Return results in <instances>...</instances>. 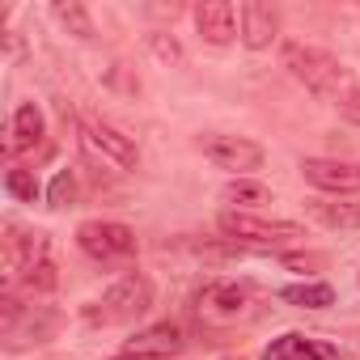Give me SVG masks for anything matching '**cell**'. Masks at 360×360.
Wrapping results in <instances>:
<instances>
[{
	"instance_id": "9a60e30c",
	"label": "cell",
	"mask_w": 360,
	"mask_h": 360,
	"mask_svg": "<svg viewBox=\"0 0 360 360\" xmlns=\"http://www.w3.org/2000/svg\"><path fill=\"white\" fill-rule=\"evenodd\" d=\"M221 200L233 204V212H238V208H263L271 200V191L263 183H255V178H233V183L221 191Z\"/></svg>"
},
{
	"instance_id": "30bf717a",
	"label": "cell",
	"mask_w": 360,
	"mask_h": 360,
	"mask_svg": "<svg viewBox=\"0 0 360 360\" xmlns=\"http://www.w3.org/2000/svg\"><path fill=\"white\" fill-rule=\"evenodd\" d=\"M195 26H200L204 43L229 47L233 34H238V13H233L229 0H204V5H195Z\"/></svg>"
},
{
	"instance_id": "8fae6325",
	"label": "cell",
	"mask_w": 360,
	"mask_h": 360,
	"mask_svg": "<svg viewBox=\"0 0 360 360\" xmlns=\"http://www.w3.org/2000/svg\"><path fill=\"white\" fill-rule=\"evenodd\" d=\"M263 360H343V352L335 343H322V339H309V335L288 330V335H280V339L267 343Z\"/></svg>"
},
{
	"instance_id": "7c38bea8",
	"label": "cell",
	"mask_w": 360,
	"mask_h": 360,
	"mask_svg": "<svg viewBox=\"0 0 360 360\" xmlns=\"http://www.w3.org/2000/svg\"><path fill=\"white\" fill-rule=\"evenodd\" d=\"M43 131H47V123H43V110L34 106V102H22L18 110H13V119H9V140H5V153L9 157H18V153H30L39 140H43Z\"/></svg>"
},
{
	"instance_id": "603a6c76",
	"label": "cell",
	"mask_w": 360,
	"mask_h": 360,
	"mask_svg": "<svg viewBox=\"0 0 360 360\" xmlns=\"http://www.w3.org/2000/svg\"><path fill=\"white\" fill-rule=\"evenodd\" d=\"M18 314H22V305H18V297H0V326L5 330H13V322H18Z\"/></svg>"
},
{
	"instance_id": "cb8c5ba5",
	"label": "cell",
	"mask_w": 360,
	"mask_h": 360,
	"mask_svg": "<svg viewBox=\"0 0 360 360\" xmlns=\"http://www.w3.org/2000/svg\"><path fill=\"white\" fill-rule=\"evenodd\" d=\"M225 360H246V356H225Z\"/></svg>"
},
{
	"instance_id": "d6986e66",
	"label": "cell",
	"mask_w": 360,
	"mask_h": 360,
	"mask_svg": "<svg viewBox=\"0 0 360 360\" xmlns=\"http://www.w3.org/2000/svg\"><path fill=\"white\" fill-rule=\"evenodd\" d=\"M77 200V178H72V169H60L56 178H51V191H47V204L51 208H68Z\"/></svg>"
},
{
	"instance_id": "5b68a950",
	"label": "cell",
	"mask_w": 360,
	"mask_h": 360,
	"mask_svg": "<svg viewBox=\"0 0 360 360\" xmlns=\"http://www.w3.org/2000/svg\"><path fill=\"white\" fill-rule=\"evenodd\" d=\"M148 305H153V280L144 271H131L102 292V322H131L148 314Z\"/></svg>"
},
{
	"instance_id": "9c48e42d",
	"label": "cell",
	"mask_w": 360,
	"mask_h": 360,
	"mask_svg": "<svg viewBox=\"0 0 360 360\" xmlns=\"http://www.w3.org/2000/svg\"><path fill=\"white\" fill-rule=\"evenodd\" d=\"M183 347H187V335L178 322H157V326L127 339V356H136V360H169Z\"/></svg>"
},
{
	"instance_id": "44dd1931",
	"label": "cell",
	"mask_w": 360,
	"mask_h": 360,
	"mask_svg": "<svg viewBox=\"0 0 360 360\" xmlns=\"http://www.w3.org/2000/svg\"><path fill=\"white\" fill-rule=\"evenodd\" d=\"M148 47H153L157 60H165V64H183V47H178L169 34H148Z\"/></svg>"
},
{
	"instance_id": "ba28073f",
	"label": "cell",
	"mask_w": 360,
	"mask_h": 360,
	"mask_svg": "<svg viewBox=\"0 0 360 360\" xmlns=\"http://www.w3.org/2000/svg\"><path fill=\"white\" fill-rule=\"evenodd\" d=\"M246 301H250L246 288L233 284V280H208V284L195 292V309H200V318H208V322H233V318H242Z\"/></svg>"
},
{
	"instance_id": "ac0fdd59",
	"label": "cell",
	"mask_w": 360,
	"mask_h": 360,
	"mask_svg": "<svg viewBox=\"0 0 360 360\" xmlns=\"http://www.w3.org/2000/svg\"><path fill=\"white\" fill-rule=\"evenodd\" d=\"M5 187H9V195L22 200V204H34V200H39V183H34L30 169H9V174H5Z\"/></svg>"
},
{
	"instance_id": "5bb4252c",
	"label": "cell",
	"mask_w": 360,
	"mask_h": 360,
	"mask_svg": "<svg viewBox=\"0 0 360 360\" xmlns=\"http://www.w3.org/2000/svg\"><path fill=\"white\" fill-rule=\"evenodd\" d=\"M314 217L326 229H360V200H318Z\"/></svg>"
},
{
	"instance_id": "7402d4cb",
	"label": "cell",
	"mask_w": 360,
	"mask_h": 360,
	"mask_svg": "<svg viewBox=\"0 0 360 360\" xmlns=\"http://www.w3.org/2000/svg\"><path fill=\"white\" fill-rule=\"evenodd\" d=\"M339 110H343V119H347V123H356V127H360V85L343 94V102H339Z\"/></svg>"
},
{
	"instance_id": "3957f363",
	"label": "cell",
	"mask_w": 360,
	"mask_h": 360,
	"mask_svg": "<svg viewBox=\"0 0 360 360\" xmlns=\"http://www.w3.org/2000/svg\"><path fill=\"white\" fill-rule=\"evenodd\" d=\"M217 225H221L225 238H233V242H250V246H280V242H297V238H305V229L292 225V221H263V217L233 212V208L221 212Z\"/></svg>"
},
{
	"instance_id": "6da1fadb",
	"label": "cell",
	"mask_w": 360,
	"mask_h": 360,
	"mask_svg": "<svg viewBox=\"0 0 360 360\" xmlns=\"http://www.w3.org/2000/svg\"><path fill=\"white\" fill-rule=\"evenodd\" d=\"M280 60H284V68H288V72H292L309 94H318V98H335V94H339V85L347 81V68H343L330 51H322V47L284 43Z\"/></svg>"
},
{
	"instance_id": "277c9868",
	"label": "cell",
	"mask_w": 360,
	"mask_h": 360,
	"mask_svg": "<svg viewBox=\"0 0 360 360\" xmlns=\"http://www.w3.org/2000/svg\"><path fill=\"white\" fill-rule=\"evenodd\" d=\"M77 246L98 263H119L136 255V233L119 221H85L77 229Z\"/></svg>"
},
{
	"instance_id": "7a4b0ae2",
	"label": "cell",
	"mask_w": 360,
	"mask_h": 360,
	"mask_svg": "<svg viewBox=\"0 0 360 360\" xmlns=\"http://www.w3.org/2000/svg\"><path fill=\"white\" fill-rule=\"evenodd\" d=\"M77 123H81V140H85L89 153H98L102 161H110V165H119V169H136V165H140L136 140L123 136L115 123H106V119H98V115H89V110H85Z\"/></svg>"
},
{
	"instance_id": "4fadbf2b",
	"label": "cell",
	"mask_w": 360,
	"mask_h": 360,
	"mask_svg": "<svg viewBox=\"0 0 360 360\" xmlns=\"http://www.w3.org/2000/svg\"><path fill=\"white\" fill-rule=\"evenodd\" d=\"M280 34V18L271 5H259V0H246L242 5V43L250 51H263L271 47V39Z\"/></svg>"
},
{
	"instance_id": "e0dca14e",
	"label": "cell",
	"mask_w": 360,
	"mask_h": 360,
	"mask_svg": "<svg viewBox=\"0 0 360 360\" xmlns=\"http://www.w3.org/2000/svg\"><path fill=\"white\" fill-rule=\"evenodd\" d=\"M56 18H60L77 39H94V22H89L85 5H77V0H60V5H56Z\"/></svg>"
},
{
	"instance_id": "52a82bcc",
	"label": "cell",
	"mask_w": 360,
	"mask_h": 360,
	"mask_svg": "<svg viewBox=\"0 0 360 360\" xmlns=\"http://www.w3.org/2000/svg\"><path fill=\"white\" fill-rule=\"evenodd\" d=\"M200 148L217 169H229V174H250L263 165V148L246 136H204Z\"/></svg>"
},
{
	"instance_id": "8992f818",
	"label": "cell",
	"mask_w": 360,
	"mask_h": 360,
	"mask_svg": "<svg viewBox=\"0 0 360 360\" xmlns=\"http://www.w3.org/2000/svg\"><path fill=\"white\" fill-rule=\"evenodd\" d=\"M305 183L326 195H356L360 191V161H335V157H305L301 161Z\"/></svg>"
},
{
	"instance_id": "ffe728a7",
	"label": "cell",
	"mask_w": 360,
	"mask_h": 360,
	"mask_svg": "<svg viewBox=\"0 0 360 360\" xmlns=\"http://www.w3.org/2000/svg\"><path fill=\"white\" fill-rule=\"evenodd\" d=\"M22 276H26V284H30L34 292H51V288L60 284V276H56V263H51V259H39V263H30Z\"/></svg>"
},
{
	"instance_id": "2e32d148",
	"label": "cell",
	"mask_w": 360,
	"mask_h": 360,
	"mask_svg": "<svg viewBox=\"0 0 360 360\" xmlns=\"http://www.w3.org/2000/svg\"><path fill=\"white\" fill-rule=\"evenodd\" d=\"M280 301L301 305V309H326L335 301V288L330 284H288V288H280Z\"/></svg>"
},
{
	"instance_id": "d4e9b609",
	"label": "cell",
	"mask_w": 360,
	"mask_h": 360,
	"mask_svg": "<svg viewBox=\"0 0 360 360\" xmlns=\"http://www.w3.org/2000/svg\"><path fill=\"white\" fill-rule=\"evenodd\" d=\"M119 360H136V356H119Z\"/></svg>"
}]
</instances>
